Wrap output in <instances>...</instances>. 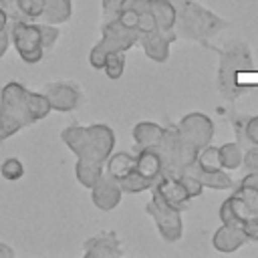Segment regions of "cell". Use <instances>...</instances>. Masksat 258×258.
Masks as SVG:
<instances>
[{
  "mask_svg": "<svg viewBox=\"0 0 258 258\" xmlns=\"http://www.w3.org/2000/svg\"><path fill=\"white\" fill-rule=\"evenodd\" d=\"M50 111V103L42 91H30L20 81H8L0 89V141L42 121Z\"/></svg>",
  "mask_w": 258,
  "mask_h": 258,
  "instance_id": "obj_1",
  "label": "cell"
},
{
  "mask_svg": "<svg viewBox=\"0 0 258 258\" xmlns=\"http://www.w3.org/2000/svg\"><path fill=\"white\" fill-rule=\"evenodd\" d=\"M60 141L77 155L79 161L103 163L115 149V131L107 123H71L60 131Z\"/></svg>",
  "mask_w": 258,
  "mask_h": 258,
  "instance_id": "obj_2",
  "label": "cell"
},
{
  "mask_svg": "<svg viewBox=\"0 0 258 258\" xmlns=\"http://www.w3.org/2000/svg\"><path fill=\"white\" fill-rule=\"evenodd\" d=\"M173 2L177 10L175 28H173L177 32V38L194 40L200 42L202 46L212 48L214 44L210 42V38L216 36L222 28H226L228 22L220 18L216 12L198 4L196 0H173Z\"/></svg>",
  "mask_w": 258,
  "mask_h": 258,
  "instance_id": "obj_3",
  "label": "cell"
},
{
  "mask_svg": "<svg viewBox=\"0 0 258 258\" xmlns=\"http://www.w3.org/2000/svg\"><path fill=\"white\" fill-rule=\"evenodd\" d=\"M218 54H220V62H218V77H216V85L218 91L224 99L234 101L238 99L246 87L238 85L236 77L240 73L252 71V54H250V46L244 40H228L222 48L212 46Z\"/></svg>",
  "mask_w": 258,
  "mask_h": 258,
  "instance_id": "obj_4",
  "label": "cell"
},
{
  "mask_svg": "<svg viewBox=\"0 0 258 258\" xmlns=\"http://www.w3.org/2000/svg\"><path fill=\"white\" fill-rule=\"evenodd\" d=\"M139 40V30L129 28L125 24L119 22V18H111V20H103L101 26V38L91 46L89 50V64L97 71L103 69V62L107 58L109 52H129Z\"/></svg>",
  "mask_w": 258,
  "mask_h": 258,
  "instance_id": "obj_5",
  "label": "cell"
},
{
  "mask_svg": "<svg viewBox=\"0 0 258 258\" xmlns=\"http://www.w3.org/2000/svg\"><path fill=\"white\" fill-rule=\"evenodd\" d=\"M159 153L161 163H163V173L167 175H181L187 165H191L198 157L194 149H189L177 131V125H167L161 131V137L155 147H151Z\"/></svg>",
  "mask_w": 258,
  "mask_h": 258,
  "instance_id": "obj_6",
  "label": "cell"
},
{
  "mask_svg": "<svg viewBox=\"0 0 258 258\" xmlns=\"http://www.w3.org/2000/svg\"><path fill=\"white\" fill-rule=\"evenodd\" d=\"M8 28H10L12 46L26 64H36L44 58L46 50H44V44H42L40 24L36 20L16 22V24H10Z\"/></svg>",
  "mask_w": 258,
  "mask_h": 258,
  "instance_id": "obj_7",
  "label": "cell"
},
{
  "mask_svg": "<svg viewBox=\"0 0 258 258\" xmlns=\"http://www.w3.org/2000/svg\"><path fill=\"white\" fill-rule=\"evenodd\" d=\"M145 214L153 220L157 234L173 244L183 236V218H181V210H175L167 204H163L159 198L151 196V200L145 204Z\"/></svg>",
  "mask_w": 258,
  "mask_h": 258,
  "instance_id": "obj_8",
  "label": "cell"
},
{
  "mask_svg": "<svg viewBox=\"0 0 258 258\" xmlns=\"http://www.w3.org/2000/svg\"><path fill=\"white\" fill-rule=\"evenodd\" d=\"M177 131L181 141L194 149L196 153H200V149H204L206 145L212 143L214 137V121L200 111H191L187 115H183L177 121Z\"/></svg>",
  "mask_w": 258,
  "mask_h": 258,
  "instance_id": "obj_9",
  "label": "cell"
},
{
  "mask_svg": "<svg viewBox=\"0 0 258 258\" xmlns=\"http://www.w3.org/2000/svg\"><path fill=\"white\" fill-rule=\"evenodd\" d=\"M42 93L46 95L50 109L56 113H71L85 101L83 89L73 81H50L42 87Z\"/></svg>",
  "mask_w": 258,
  "mask_h": 258,
  "instance_id": "obj_10",
  "label": "cell"
},
{
  "mask_svg": "<svg viewBox=\"0 0 258 258\" xmlns=\"http://www.w3.org/2000/svg\"><path fill=\"white\" fill-rule=\"evenodd\" d=\"M175 40H177V32L175 30L151 28V30L139 32L137 44L143 48V52H145V56L149 60H153V62H165L169 58V46Z\"/></svg>",
  "mask_w": 258,
  "mask_h": 258,
  "instance_id": "obj_11",
  "label": "cell"
},
{
  "mask_svg": "<svg viewBox=\"0 0 258 258\" xmlns=\"http://www.w3.org/2000/svg\"><path fill=\"white\" fill-rule=\"evenodd\" d=\"M91 191V202L97 210L101 212H111L119 206L123 198V189L117 177H113L109 171H103L101 177L89 187Z\"/></svg>",
  "mask_w": 258,
  "mask_h": 258,
  "instance_id": "obj_12",
  "label": "cell"
},
{
  "mask_svg": "<svg viewBox=\"0 0 258 258\" xmlns=\"http://www.w3.org/2000/svg\"><path fill=\"white\" fill-rule=\"evenodd\" d=\"M151 196L159 198L163 204H167V206H171V208H175V210H181V212L187 208V204H189V200H191V198L187 196L183 183L179 181V177H177V175H167V173H161V175L153 181V185H151Z\"/></svg>",
  "mask_w": 258,
  "mask_h": 258,
  "instance_id": "obj_13",
  "label": "cell"
},
{
  "mask_svg": "<svg viewBox=\"0 0 258 258\" xmlns=\"http://www.w3.org/2000/svg\"><path fill=\"white\" fill-rule=\"evenodd\" d=\"M117 18L121 24L135 28L139 32L155 28L153 14H151V0H123V6Z\"/></svg>",
  "mask_w": 258,
  "mask_h": 258,
  "instance_id": "obj_14",
  "label": "cell"
},
{
  "mask_svg": "<svg viewBox=\"0 0 258 258\" xmlns=\"http://www.w3.org/2000/svg\"><path fill=\"white\" fill-rule=\"evenodd\" d=\"M123 254H125L123 242L117 238L115 232H103L83 242L85 258H119Z\"/></svg>",
  "mask_w": 258,
  "mask_h": 258,
  "instance_id": "obj_15",
  "label": "cell"
},
{
  "mask_svg": "<svg viewBox=\"0 0 258 258\" xmlns=\"http://www.w3.org/2000/svg\"><path fill=\"white\" fill-rule=\"evenodd\" d=\"M248 242L244 230L240 226H230V224H222L214 236H212V246L218 252H234L240 246H244Z\"/></svg>",
  "mask_w": 258,
  "mask_h": 258,
  "instance_id": "obj_16",
  "label": "cell"
},
{
  "mask_svg": "<svg viewBox=\"0 0 258 258\" xmlns=\"http://www.w3.org/2000/svg\"><path fill=\"white\" fill-rule=\"evenodd\" d=\"M185 171L191 173V175H196L200 179V183L204 187H210V189H230L234 185V181H232V177L228 175L226 169H202L194 161L191 165L185 167Z\"/></svg>",
  "mask_w": 258,
  "mask_h": 258,
  "instance_id": "obj_17",
  "label": "cell"
},
{
  "mask_svg": "<svg viewBox=\"0 0 258 258\" xmlns=\"http://www.w3.org/2000/svg\"><path fill=\"white\" fill-rule=\"evenodd\" d=\"M218 214H220V222H222V224L240 226V228H242L244 220H248V218L252 216L250 210H248V206H246V202H244L240 196H236V194H232L230 198H226V200L222 202Z\"/></svg>",
  "mask_w": 258,
  "mask_h": 258,
  "instance_id": "obj_18",
  "label": "cell"
},
{
  "mask_svg": "<svg viewBox=\"0 0 258 258\" xmlns=\"http://www.w3.org/2000/svg\"><path fill=\"white\" fill-rule=\"evenodd\" d=\"M135 169L143 177L155 181L163 173V163H161L159 153L155 149H151V147H141L137 151V155H135Z\"/></svg>",
  "mask_w": 258,
  "mask_h": 258,
  "instance_id": "obj_19",
  "label": "cell"
},
{
  "mask_svg": "<svg viewBox=\"0 0 258 258\" xmlns=\"http://www.w3.org/2000/svg\"><path fill=\"white\" fill-rule=\"evenodd\" d=\"M151 14H153L155 28H159V30H173L175 28L177 10H175L173 0H151Z\"/></svg>",
  "mask_w": 258,
  "mask_h": 258,
  "instance_id": "obj_20",
  "label": "cell"
},
{
  "mask_svg": "<svg viewBox=\"0 0 258 258\" xmlns=\"http://www.w3.org/2000/svg\"><path fill=\"white\" fill-rule=\"evenodd\" d=\"M161 131H163V125L155 121H139L133 125L131 135H133L135 145L141 149V147H155L161 137Z\"/></svg>",
  "mask_w": 258,
  "mask_h": 258,
  "instance_id": "obj_21",
  "label": "cell"
},
{
  "mask_svg": "<svg viewBox=\"0 0 258 258\" xmlns=\"http://www.w3.org/2000/svg\"><path fill=\"white\" fill-rule=\"evenodd\" d=\"M73 16V0H44V10H42V20L48 24H64Z\"/></svg>",
  "mask_w": 258,
  "mask_h": 258,
  "instance_id": "obj_22",
  "label": "cell"
},
{
  "mask_svg": "<svg viewBox=\"0 0 258 258\" xmlns=\"http://www.w3.org/2000/svg\"><path fill=\"white\" fill-rule=\"evenodd\" d=\"M133 169H135V155H131L129 151H113L105 161V171H109L117 179L125 177Z\"/></svg>",
  "mask_w": 258,
  "mask_h": 258,
  "instance_id": "obj_23",
  "label": "cell"
},
{
  "mask_svg": "<svg viewBox=\"0 0 258 258\" xmlns=\"http://www.w3.org/2000/svg\"><path fill=\"white\" fill-rule=\"evenodd\" d=\"M103 171H105V165L103 163H91V161H79V159L75 163V177L87 189L101 177Z\"/></svg>",
  "mask_w": 258,
  "mask_h": 258,
  "instance_id": "obj_24",
  "label": "cell"
},
{
  "mask_svg": "<svg viewBox=\"0 0 258 258\" xmlns=\"http://www.w3.org/2000/svg\"><path fill=\"white\" fill-rule=\"evenodd\" d=\"M244 161V151L240 147V143H224L220 145V163H222V169L226 171H232V169H238Z\"/></svg>",
  "mask_w": 258,
  "mask_h": 258,
  "instance_id": "obj_25",
  "label": "cell"
},
{
  "mask_svg": "<svg viewBox=\"0 0 258 258\" xmlns=\"http://www.w3.org/2000/svg\"><path fill=\"white\" fill-rule=\"evenodd\" d=\"M125 64H127V52L123 50H117V52H109L105 62H103V73L107 75V79L111 81H117L123 77L125 73Z\"/></svg>",
  "mask_w": 258,
  "mask_h": 258,
  "instance_id": "obj_26",
  "label": "cell"
},
{
  "mask_svg": "<svg viewBox=\"0 0 258 258\" xmlns=\"http://www.w3.org/2000/svg\"><path fill=\"white\" fill-rule=\"evenodd\" d=\"M119 183H121L123 194H141V191H145V189H151V185H153V181L147 179V177H143L137 169H133V171H129L125 177H121Z\"/></svg>",
  "mask_w": 258,
  "mask_h": 258,
  "instance_id": "obj_27",
  "label": "cell"
},
{
  "mask_svg": "<svg viewBox=\"0 0 258 258\" xmlns=\"http://www.w3.org/2000/svg\"><path fill=\"white\" fill-rule=\"evenodd\" d=\"M196 163L202 169H222V163H220V147L206 145L204 149H200V153L196 157Z\"/></svg>",
  "mask_w": 258,
  "mask_h": 258,
  "instance_id": "obj_28",
  "label": "cell"
},
{
  "mask_svg": "<svg viewBox=\"0 0 258 258\" xmlns=\"http://www.w3.org/2000/svg\"><path fill=\"white\" fill-rule=\"evenodd\" d=\"M0 175L6 179V181H18L22 179L24 175V165L18 157H6L2 163H0Z\"/></svg>",
  "mask_w": 258,
  "mask_h": 258,
  "instance_id": "obj_29",
  "label": "cell"
},
{
  "mask_svg": "<svg viewBox=\"0 0 258 258\" xmlns=\"http://www.w3.org/2000/svg\"><path fill=\"white\" fill-rule=\"evenodd\" d=\"M234 194L240 196V198L246 202V206H248V210H250L252 216H258V189H256V187L240 183V185L236 187Z\"/></svg>",
  "mask_w": 258,
  "mask_h": 258,
  "instance_id": "obj_30",
  "label": "cell"
},
{
  "mask_svg": "<svg viewBox=\"0 0 258 258\" xmlns=\"http://www.w3.org/2000/svg\"><path fill=\"white\" fill-rule=\"evenodd\" d=\"M38 24H40V32H42V44H44V50L50 52V50L56 46L58 38H60V30H58V26L48 24V22H38Z\"/></svg>",
  "mask_w": 258,
  "mask_h": 258,
  "instance_id": "obj_31",
  "label": "cell"
},
{
  "mask_svg": "<svg viewBox=\"0 0 258 258\" xmlns=\"http://www.w3.org/2000/svg\"><path fill=\"white\" fill-rule=\"evenodd\" d=\"M0 8L6 12V16H8V22H10V24H16V22H24V20H28V18L24 16V12L20 10L18 0H0Z\"/></svg>",
  "mask_w": 258,
  "mask_h": 258,
  "instance_id": "obj_32",
  "label": "cell"
},
{
  "mask_svg": "<svg viewBox=\"0 0 258 258\" xmlns=\"http://www.w3.org/2000/svg\"><path fill=\"white\" fill-rule=\"evenodd\" d=\"M18 6L28 20H38L44 10V0H18Z\"/></svg>",
  "mask_w": 258,
  "mask_h": 258,
  "instance_id": "obj_33",
  "label": "cell"
},
{
  "mask_svg": "<svg viewBox=\"0 0 258 258\" xmlns=\"http://www.w3.org/2000/svg\"><path fill=\"white\" fill-rule=\"evenodd\" d=\"M177 177H179V181L183 183V187H185V191H187V196H189L191 200L202 196V191H204V185L200 183V179H198L196 175H191V173L183 171V173H181V175H177Z\"/></svg>",
  "mask_w": 258,
  "mask_h": 258,
  "instance_id": "obj_34",
  "label": "cell"
},
{
  "mask_svg": "<svg viewBox=\"0 0 258 258\" xmlns=\"http://www.w3.org/2000/svg\"><path fill=\"white\" fill-rule=\"evenodd\" d=\"M121 6H123V0H101V12H103V20L117 18V14H119Z\"/></svg>",
  "mask_w": 258,
  "mask_h": 258,
  "instance_id": "obj_35",
  "label": "cell"
},
{
  "mask_svg": "<svg viewBox=\"0 0 258 258\" xmlns=\"http://www.w3.org/2000/svg\"><path fill=\"white\" fill-rule=\"evenodd\" d=\"M242 230L248 240H258V216H250L248 220H244Z\"/></svg>",
  "mask_w": 258,
  "mask_h": 258,
  "instance_id": "obj_36",
  "label": "cell"
},
{
  "mask_svg": "<svg viewBox=\"0 0 258 258\" xmlns=\"http://www.w3.org/2000/svg\"><path fill=\"white\" fill-rule=\"evenodd\" d=\"M242 165H246L248 171H258V147H248V151L244 153V161Z\"/></svg>",
  "mask_w": 258,
  "mask_h": 258,
  "instance_id": "obj_37",
  "label": "cell"
},
{
  "mask_svg": "<svg viewBox=\"0 0 258 258\" xmlns=\"http://www.w3.org/2000/svg\"><path fill=\"white\" fill-rule=\"evenodd\" d=\"M12 40H10V28H4L0 30V58H4V54L8 52Z\"/></svg>",
  "mask_w": 258,
  "mask_h": 258,
  "instance_id": "obj_38",
  "label": "cell"
},
{
  "mask_svg": "<svg viewBox=\"0 0 258 258\" xmlns=\"http://www.w3.org/2000/svg\"><path fill=\"white\" fill-rule=\"evenodd\" d=\"M240 183H244V185H252V187L258 189V171H248V173L242 177Z\"/></svg>",
  "mask_w": 258,
  "mask_h": 258,
  "instance_id": "obj_39",
  "label": "cell"
},
{
  "mask_svg": "<svg viewBox=\"0 0 258 258\" xmlns=\"http://www.w3.org/2000/svg\"><path fill=\"white\" fill-rule=\"evenodd\" d=\"M16 256V250L6 244V242H0V258H14Z\"/></svg>",
  "mask_w": 258,
  "mask_h": 258,
  "instance_id": "obj_40",
  "label": "cell"
},
{
  "mask_svg": "<svg viewBox=\"0 0 258 258\" xmlns=\"http://www.w3.org/2000/svg\"><path fill=\"white\" fill-rule=\"evenodd\" d=\"M10 26V22H8V16H6V12L0 8V30H4V28H8Z\"/></svg>",
  "mask_w": 258,
  "mask_h": 258,
  "instance_id": "obj_41",
  "label": "cell"
}]
</instances>
